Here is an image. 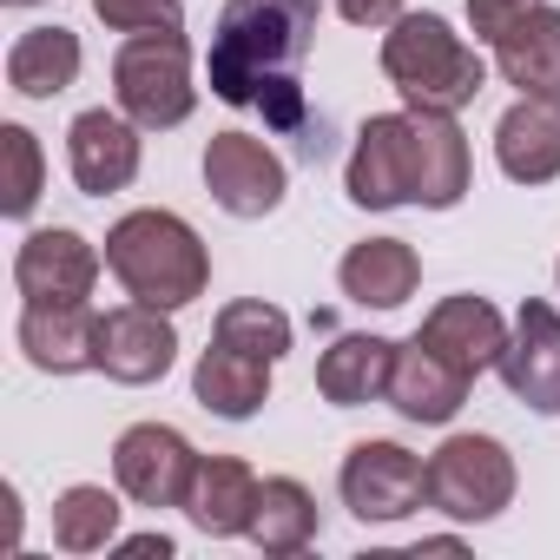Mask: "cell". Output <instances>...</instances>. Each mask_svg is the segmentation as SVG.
<instances>
[{
    "mask_svg": "<svg viewBox=\"0 0 560 560\" xmlns=\"http://www.w3.org/2000/svg\"><path fill=\"white\" fill-rule=\"evenodd\" d=\"M284 185H291L284 159H277L264 139H250V132H218L205 145V191L231 218H270L277 205H284Z\"/></svg>",
    "mask_w": 560,
    "mask_h": 560,
    "instance_id": "obj_9",
    "label": "cell"
},
{
    "mask_svg": "<svg viewBox=\"0 0 560 560\" xmlns=\"http://www.w3.org/2000/svg\"><path fill=\"white\" fill-rule=\"evenodd\" d=\"M337 14L350 27H389V21H402V0H337Z\"/></svg>",
    "mask_w": 560,
    "mask_h": 560,
    "instance_id": "obj_30",
    "label": "cell"
},
{
    "mask_svg": "<svg viewBox=\"0 0 560 560\" xmlns=\"http://www.w3.org/2000/svg\"><path fill=\"white\" fill-rule=\"evenodd\" d=\"M80 80V34L73 27H27L8 47V86L21 100H60Z\"/></svg>",
    "mask_w": 560,
    "mask_h": 560,
    "instance_id": "obj_23",
    "label": "cell"
},
{
    "mask_svg": "<svg viewBox=\"0 0 560 560\" xmlns=\"http://www.w3.org/2000/svg\"><path fill=\"white\" fill-rule=\"evenodd\" d=\"M139 132H145V126H132L126 113H106V106L80 113V119L67 126V165H73V185H80L86 198L126 191V185L139 178Z\"/></svg>",
    "mask_w": 560,
    "mask_h": 560,
    "instance_id": "obj_13",
    "label": "cell"
},
{
    "mask_svg": "<svg viewBox=\"0 0 560 560\" xmlns=\"http://www.w3.org/2000/svg\"><path fill=\"white\" fill-rule=\"evenodd\" d=\"M488 54H494L501 80L521 86V100H560V8L534 0Z\"/></svg>",
    "mask_w": 560,
    "mask_h": 560,
    "instance_id": "obj_17",
    "label": "cell"
},
{
    "mask_svg": "<svg viewBox=\"0 0 560 560\" xmlns=\"http://www.w3.org/2000/svg\"><path fill=\"white\" fill-rule=\"evenodd\" d=\"M494 159L514 185L560 178V100H514L494 126Z\"/></svg>",
    "mask_w": 560,
    "mask_h": 560,
    "instance_id": "obj_19",
    "label": "cell"
},
{
    "mask_svg": "<svg viewBox=\"0 0 560 560\" xmlns=\"http://www.w3.org/2000/svg\"><path fill=\"white\" fill-rule=\"evenodd\" d=\"M172 363H178V330L165 324V311H152V304L132 298V304H119V311L100 317V370H106L113 383L145 389V383H159Z\"/></svg>",
    "mask_w": 560,
    "mask_h": 560,
    "instance_id": "obj_12",
    "label": "cell"
},
{
    "mask_svg": "<svg viewBox=\"0 0 560 560\" xmlns=\"http://www.w3.org/2000/svg\"><path fill=\"white\" fill-rule=\"evenodd\" d=\"M218 343H231V350H250V357L277 363V357L291 350V317L277 311V304H264V298H237V304H224V311H218Z\"/></svg>",
    "mask_w": 560,
    "mask_h": 560,
    "instance_id": "obj_26",
    "label": "cell"
},
{
    "mask_svg": "<svg viewBox=\"0 0 560 560\" xmlns=\"http://www.w3.org/2000/svg\"><path fill=\"white\" fill-rule=\"evenodd\" d=\"M257 475L237 462V455H205L198 475H191V494H185V521L211 540H231V534H250V514H257Z\"/></svg>",
    "mask_w": 560,
    "mask_h": 560,
    "instance_id": "obj_20",
    "label": "cell"
},
{
    "mask_svg": "<svg viewBox=\"0 0 560 560\" xmlns=\"http://www.w3.org/2000/svg\"><path fill=\"white\" fill-rule=\"evenodd\" d=\"M383 73L416 113H462L488 86L481 54L442 14H402L383 34Z\"/></svg>",
    "mask_w": 560,
    "mask_h": 560,
    "instance_id": "obj_3",
    "label": "cell"
},
{
    "mask_svg": "<svg viewBox=\"0 0 560 560\" xmlns=\"http://www.w3.org/2000/svg\"><path fill=\"white\" fill-rule=\"evenodd\" d=\"M324 0H224L211 34V93L224 106H257L270 86L298 80L304 54L317 47Z\"/></svg>",
    "mask_w": 560,
    "mask_h": 560,
    "instance_id": "obj_1",
    "label": "cell"
},
{
    "mask_svg": "<svg viewBox=\"0 0 560 560\" xmlns=\"http://www.w3.org/2000/svg\"><path fill=\"white\" fill-rule=\"evenodd\" d=\"M113 100L132 126L145 132H172L191 119L198 86H191V47L185 34H132L113 54Z\"/></svg>",
    "mask_w": 560,
    "mask_h": 560,
    "instance_id": "obj_4",
    "label": "cell"
},
{
    "mask_svg": "<svg viewBox=\"0 0 560 560\" xmlns=\"http://www.w3.org/2000/svg\"><path fill=\"white\" fill-rule=\"evenodd\" d=\"M337 488H343V508H350L357 521L389 527V521H409V514L429 501V462L409 455L402 442H357V448L343 455Z\"/></svg>",
    "mask_w": 560,
    "mask_h": 560,
    "instance_id": "obj_7",
    "label": "cell"
},
{
    "mask_svg": "<svg viewBox=\"0 0 560 560\" xmlns=\"http://www.w3.org/2000/svg\"><path fill=\"white\" fill-rule=\"evenodd\" d=\"M343 185L363 211H396L422 205V113H376L343 165Z\"/></svg>",
    "mask_w": 560,
    "mask_h": 560,
    "instance_id": "obj_5",
    "label": "cell"
},
{
    "mask_svg": "<svg viewBox=\"0 0 560 560\" xmlns=\"http://www.w3.org/2000/svg\"><path fill=\"white\" fill-rule=\"evenodd\" d=\"M527 8H534V0H468V27H475V40H481V47H494V40H501Z\"/></svg>",
    "mask_w": 560,
    "mask_h": 560,
    "instance_id": "obj_29",
    "label": "cell"
},
{
    "mask_svg": "<svg viewBox=\"0 0 560 560\" xmlns=\"http://www.w3.org/2000/svg\"><path fill=\"white\" fill-rule=\"evenodd\" d=\"M93 14L113 34H178L185 27V0H93Z\"/></svg>",
    "mask_w": 560,
    "mask_h": 560,
    "instance_id": "obj_28",
    "label": "cell"
},
{
    "mask_svg": "<svg viewBox=\"0 0 560 560\" xmlns=\"http://www.w3.org/2000/svg\"><path fill=\"white\" fill-rule=\"evenodd\" d=\"M337 284H343V298L363 304V311H402V304L416 298V284H422V257H416L402 237H363V244L343 250Z\"/></svg>",
    "mask_w": 560,
    "mask_h": 560,
    "instance_id": "obj_18",
    "label": "cell"
},
{
    "mask_svg": "<svg viewBox=\"0 0 560 560\" xmlns=\"http://www.w3.org/2000/svg\"><path fill=\"white\" fill-rule=\"evenodd\" d=\"M250 540H257L264 553H304V547L317 540V501H311V488L291 481V475H270V481L257 488Z\"/></svg>",
    "mask_w": 560,
    "mask_h": 560,
    "instance_id": "obj_24",
    "label": "cell"
},
{
    "mask_svg": "<svg viewBox=\"0 0 560 560\" xmlns=\"http://www.w3.org/2000/svg\"><path fill=\"white\" fill-rule=\"evenodd\" d=\"M198 462H205V455H198L178 429H165V422H132V429L113 442V481H119V494H132L139 508H185Z\"/></svg>",
    "mask_w": 560,
    "mask_h": 560,
    "instance_id": "obj_8",
    "label": "cell"
},
{
    "mask_svg": "<svg viewBox=\"0 0 560 560\" xmlns=\"http://www.w3.org/2000/svg\"><path fill=\"white\" fill-rule=\"evenodd\" d=\"M468 383H475V376H462L448 357H435L422 337H409V343H396V363H389V389H383V402H389L402 422H429V429H442V422H455V409L468 402Z\"/></svg>",
    "mask_w": 560,
    "mask_h": 560,
    "instance_id": "obj_14",
    "label": "cell"
},
{
    "mask_svg": "<svg viewBox=\"0 0 560 560\" xmlns=\"http://www.w3.org/2000/svg\"><path fill=\"white\" fill-rule=\"evenodd\" d=\"M494 370L514 402H527L534 416H560V311L527 298L514 311V330H508V350Z\"/></svg>",
    "mask_w": 560,
    "mask_h": 560,
    "instance_id": "obj_10",
    "label": "cell"
},
{
    "mask_svg": "<svg viewBox=\"0 0 560 560\" xmlns=\"http://www.w3.org/2000/svg\"><path fill=\"white\" fill-rule=\"evenodd\" d=\"M416 337H422L435 357H448L462 376L494 370L501 350H508V324H501V311H494L488 298H442V304L422 317Z\"/></svg>",
    "mask_w": 560,
    "mask_h": 560,
    "instance_id": "obj_16",
    "label": "cell"
},
{
    "mask_svg": "<svg viewBox=\"0 0 560 560\" xmlns=\"http://www.w3.org/2000/svg\"><path fill=\"white\" fill-rule=\"evenodd\" d=\"M100 264H106V257H100L80 231L54 224V231H34V237L14 250V284H21L27 304H86L93 284H100Z\"/></svg>",
    "mask_w": 560,
    "mask_h": 560,
    "instance_id": "obj_11",
    "label": "cell"
},
{
    "mask_svg": "<svg viewBox=\"0 0 560 560\" xmlns=\"http://www.w3.org/2000/svg\"><path fill=\"white\" fill-rule=\"evenodd\" d=\"M21 350L47 376H80L100 370V317L93 304H27L21 311Z\"/></svg>",
    "mask_w": 560,
    "mask_h": 560,
    "instance_id": "obj_15",
    "label": "cell"
},
{
    "mask_svg": "<svg viewBox=\"0 0 560 560\" xmlns=\"http://www.w3.org/2000/svg\"><path fill=\"white\" fill-rule=\"evenodd\" d=\"M0 152H8V198L0 211L8 218H27L40 205V178H47V159H40V139L27 126H0Z\"/></svg>",
    "mask_w": 560,
    "mask_h": 560,
    "instance_id": "obj_27",
    "label": "cell"
},
{
    "mask_svg": "<svg viewBox=\"0 0 560 560\" xmlns=\"http://www.w3.org/2000/svg\"><path fill=\"white\" fill-rule=\"evenodd\" d=\"M8 8H34V0H8Z\"/></svg>",
    "mask_w": 560,
    "mask_h": 560,
    "instance_id": "obj_32",
    "label": "cell"
},
{
    "mask_svg": "<svg viewBox=\"0 0 560 560\" xmlns=\"http://www.w3.org/2000/svg\"><path fill=\"white\" fill-rule=\"evenodd\" d=\"M106 270L152 311H185L211 284V257L178 211H126L106 231Z\"/></svg>",
    "mask_w": 560,
    "mask_h": 560,
    "instance_id": "obj_2",
    "label": "cell"
},
{
    "mask_svg": "<svg viewBox=\"0 0 560 560\" xmlns=\"http://www.w3.org/2000/svg\"><path fill=\"white\" fill-rule=\"evenodd\" d=\"M113 534H119V494H113V488L80 481V488H67V494L54 501V547H67V553H100Z\"/></svg>",
    "mask_w": 560,
    "mask_h": 560,
    "instance_id": "obj_25",
    "label": "cell"
},
{
    "mask_svg": "<svg viewBox=\"0 0 560 560\" xmlns=\"http://www.w3.org/2000/svg\"><path fill=\"white\" fill-rule=\"evenodd\" d=\"M389 363H396L389 337H337L317 357V389L337 409H363V402H376L389 389Z\"/></svg>",
    "mask_w": 560,
    "mask_h": 560,
    "instance_id": "obj_22",
    "label": "cell"
},
{
    "mask_svg": "<svg viewBox=\"0 0 560 560\" xmlns=\"http://www.w3.org/2000/svg\"><path fill=\"white\" fill-rule=\"evenodd\" d=\"M191 396L224 416V422H250L264 402H270V363L250 357V350H231V343H211L191 370Z\"/></svg>",
    "mask_w": 560,
    "mask_h": 560,
    "instance_id": "obj_21",
    "label": "cell"
},
{
    "mask_svg": "<svg viewBox=\"0 0 560 560\" xmlns=\"http://www.w3.org/2000/svg\"><path fill=\"white\" fill-rule=\"evenodd\" d=\"M429 501L448 521H494L514 501V455L494 435H448L429 455Z\"/></svg>",
    "mask_w": 560,
    "mask_h": 560,
    "instance_id": "obj_6",
    "label": "cell"
},
{
    "mask_svg": "<svg viewBox=\"0 0 560 560\" xmlns=\"http://www.w3.org/2000/svg\"><path fill=\"white\" fill-rule=\"evenodd\" d=\"M119 547H126V553H159V560H165V553H172V534H132V540H119Z\"/></svg>",
    "mask_w": 560,
    "mask_h": 560,
    "instance_id": "obj_31",
    "label": "cell"
}]
</instances>
